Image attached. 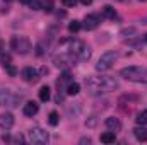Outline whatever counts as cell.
<instances>
[{
    "mask_svg": "<svg viewBox=\"0 0 147 145\" xmlns=\"http://www.w3.org/2000/svg\"><path fill=\"white\" fill-rule=\"evenodd\" d=\"M144 39H146V43H147V34H146V38H144Z\"/></svg>",
    "mask_w": 147,
    "mask_h": 145,
    "instance_id": "obj_32",
    "label": "cell"
},
{
    "mask_svg": "<svg viewBox=\"0 0 147 145\" xmlns=\"http://www.w3.org/2000/svg\"><path fill=\"white\" fill-rule=\"evenodd\" d=\"M96 123H98L96 116H91V118H87V119H86V126H87V128H94V126H96Z\"/></svg>",
    "mask_w": 147,
    "mask_h": 145,
    "instance_id": "obj_24",
    "label": "cell"
},
{
    "mask_svg": "<svg viewBox=\"0 0 147 145\" xmlns=\"http://www.w3.org/2000/svg\"><path fill=\"white\" fill-rule=\"evenodd\" d=\"M77 58H79V60H84V62H86V60H89V58H91V50H89L87 46H84V48H82V51L79 53V56H77Z\"/></svg>",
    "mask_w": 147,
    "mask_h": 145,
    "instance_id": "obj_19",
    "label": "cell"
},
{
    "mask_svg": "<svg viewBox=\"0 0 147 145\" xmlns=\"http://www.w3.org/2000/svg\"><path fill=\"white\" fill-rule=\"evenodd\" d=\"M80 3H82V5H91L92 0H80Z\"/></svg>",
    "mask_w": 147,
    "mask_h": 145,
    "instance_id": "obj_29",
    "label": "cell"
},
{
    "mask_svg": "<svg viewBox=\"0 0 147 145\" xmlns=\"http://www.w3.org/2000/svg\"><path fill=\"white\" fill-rule=\"evenodd\" d=\"M21 99L22 97L17 96V94H14L10 89H2L0 91V106H10V108H14V106H19Z\"/></svg>",
    "mask_w": 147,
    "mask_h": 145,
    "instance_id": "obj_5",
    "label": "cell"
},
{
    "mask_svg": "<svg viewBox=\"0 0 147 145\" xmlns=\"http://www.w3.org/2000/svg\"><path fill=\"white\" fill-rule=\"evenodd\" d=\"M84 46H86V44H84L82 41H72V43H70V53L75 55V56H79V53L82 51Z\"/></svg>",
    "mask_w": 147,
    "mask_h": 145,
    "instance_id": "obj_15",
    "label": "cell"
},
{
    "mask_svg": "<svg viewBox=\"0 0 147 145\" xmlns=\"http://www.w3.org/2000/svg\"><path fill=\"white\" fill-rule=\"evenodd\" d=\"M86 87L89 92L92 94H99V92H111L115 89L120 87L118 80H115L113 77H89L86 79Z\"/></svg>",
    "mask_w": 147,
    "mask_h": 145,
    "instance_id": "obj_1",
    "label": "cell"
},
{
    "mask_svg": "<svg viewBox=\"0 0 147 145\" xmlns=\"http://www.w3.org/2000/svg\"><path fill=\"white\" fill-rule=\"evenodd\" d=\"M134 135L139 142H147V128L144 125H139L135 130H134Z\"/></svg>",
    "mask_w": 147,
    "mask_h": 145,
    "instance_id": "obj_12",
    "label": "cell"
},
{
    "mask_svg": "<svg viewBox=\"0 0 147 145\" xmlns=\"http://www.w3.org/2000/svg\"><path fill=\"white\" fill-rule=\"evenodd\" d=\"M103 15H105L106 19H115V17H116V12H115V9H113L111 5H105V7H103Z\"/></svg>",
    "mask_w": 147,
    "mask_h": 145,
    "instance_id": "obj_17",
    "label": "cell"
},
{
    "mask_svg": "<svg viewBox=\"0 0 147 145\" xmlns=\"http://www.w3.org/2000/svg\"><path fill=\"white\" fill-rule=\"evenodd\" d=\"M79 91H80V85H79L77 82H70V84L67 85V94H69V96H75V94H79Z\"/></svg>",
    "mask_w": 147,
    "mask_h": 145,
    "instance_id": "obj_18",
    "label": "cell"
},
{
    "mask_svg": "<svg viewBox=\"0 0 147 145\" xmlns=\"http://www.w3.org/2000/svg\"><path fill=\"white\" fill-rule=\"evenodd\" d=\"M140 2H146V0H140Z\"/></svg>",
    "mask_w": 147,
    "mask_h": 145,
    "instance_id": "obj_34",
    "label": "cell"
},
{
    "mask_svg": "<svg viewBox=\"0 0 147 145\" xmlns=\"http://www.w3.org/2000/svg\"><path fill=\"white\" fill-rule=\"evenodd\" d=\"M5 68H7V72H9V75H10V77H14V75L17 73V70H16V67H14L12 63H9V65H5Z\"/></svg>",
    "mask_w": 147,
    "mask_h": 145,
    "instance_id": "obj_25",
    "label": "cell"
},
{
    "mask_svg": "<svg viewBox=\"0 0 147 145\" xmlns=\"http://www.w3.org/2000/svg\"><path fill=\"white\" fill-rule=\"evenodd\" d=\"M12 126H14V114L12 113H2L0 114V128L10 130Z\"/></svg>",
    "mask_w": 147,
    "mask_h": 145,
    "instance_id": "obj_8",
    "label": "cell"
},
{
    "mask_svg": "<svg viewBox=\"0 0 147 145\" xmlns=\"http://www.w3.org/2000/svg\"><path fill=\"white\" fill-rule=\"evenodd\" d=\"M2 50H3V43L0 41V53H2Z\"/></svg>",
    "mask_w": 147,
    "mask_h": 145,
    "instance_id": "obj_31",
    "label": "cell"
},
{
    "mask_svg": "<svg viewBox=\"0 0 147 145\" xmlns=\"http://www.w3.org/2000/svg\"><path fill=\"white\" fill-rule=\"evenodd\" d=\"M134 34H137V29L135 28H125V29H121L120 31V36H123V38H130V36H134Z\"/></svg>",
    "mask_w": 147,
    "mask_h": 145,
    "instance_id": "obj_21",
    "label": "cell"
},
{
    "mask_svg": "<svg viewBox=\"0 0 147 145\" xmlns=\"http://www.w3.org/2000/svg\"><path fill=\"white\" fill-rule=\"evenodd\" d=\"M10 46H12V50H14L16 53L26 55V53H29V50H31V41L24 36H14L12 41H10Z\"/></svg>",
    "mask_w": 147,
    "mask_h": 145,
    "instance_id": "obj_4",
    "label": "cell"
},
{
    "mask_svg": "<svg viewBox=\"0 0 147 145\" xmlns=\"http://www.w3.org/2000/svg\"><path fill=\"white\" fill-rule=\"evenodd\" d=\"M5 2H10V0H5Z\"/></svg>",
    "mask_w": 147,
    "mask_h": 145,
    "instance_id": "obj_33",
    "label": "cell"
},
{
    "mask_svg": "<svg viewBox=\"0 0 147 145\" xmlns=\"http://www.w3.org/2000/svg\"><path fill=\"white\" fill-rule=\"evenodd\" d=\"M120 75L130 82H137V84H147V68L144 67H127L121 68Z\"/></svg>",
    "mask_w": 147,
    "mask_h": 145,
    "instance_id": "obj_2",
    "label": "cell"
},
{
    "mask_svg": "<svg viewBox=\"0 0 147 145\" xmlns=\"http://www.w3.org/2000/svg\"><path fill=\"white\" fill-rule=\"evenodd\" d=\"M98 26H99V17H98L96 14H89V15L84 17V28H86L87 31H92V29H96Z\"/></svg>",
    "mask_w": 147,
    "mask_h": 145,
    "instance_id": "obj_9",
    "label": "cell"
},
{
    "mask_svg": "<svg viewBox=\"0 0 147 145\" xmlns=\"http://www.w3.org/2000/svg\"><path fill=\"white\" fill-rule=\"evenodd\" d=\"M38 104L34 103V101H28L26 104H24V108H22V113L26 114V116H29V118H33L34 114L38 113Z\"/></svg>",
    "mask_w": 147,
    "mask_h": 145,
    "instance_id": "obj_11",
    "label": "cell"
},
{
    "mask_svg": "<svg viewBox=\"0 0 147 145\" xmlns=\"http://www.w3.org/2000/svg\"><path fill=\"white\" fill-rule=\"evenodd\" d=\"M50 97H51L50 87H48V85H43V87L39 89V99H41L43 103H46V101H50Z\"/></svg>",
    "mask_w": 147,
    "mask_h": 145,
    "instance_id": "obj_16",
    "label": "cell"
},
{
    "mask_svg": "<svg viewBox=\"0 0 147 145\" xmlns=\"http://www.w3.org/2000/svg\"><path fill=\"white\" fill-rule=\"evenodd\" d=\"M106 126L111 132H120L121 130V123H120L118 118H106Z\"/></svg>",
    "mask_w": 147,
    "mask_h": 145,
    "instance_id": "obj_13",
    "label": "cell"
},
{
    "mask_svg": "<svg viewBox=\"0 0 147 145\" xmlns=\"http://www.w3.org/2000/svg\"><path fill=\"white\" fill-rule=\"evenodd\" d=\"M2 63H3V67L9 65L10 63V55H2Z\"/></svg>",
    "mask_w": 147,
    "mask_h": 145,
    "instance_id": "obj_26",
    "label": "cell"
},
{
    "mask_svg": "<svg viewBox=\"0 0 147 145\" xmlns=\"http://www.w3.org/2000/svg\"><path fill=\"white\" fill-rule=\"evenodd\" d=\"M48 121H50V125H51V126H57V125H58V121H60V118H58V113H57V111H51V113H50V118H48Z\"/></svg>",
    "mask_w": 147,
    "mask_h": 145,
    "instance_id": "obj_22",
    "label": "cell"
},
{
    "mask_svg": "<svg viewBox=\"0 0 147 145\" xmlns=\"http://www.w3.org/2000/svg\"><path fill=\"white\" fill-rule=\"evenodd\" d=\"M21 77H22L26 82H36L38 79H39L36 68H33V67H26V68L21 72Z\"/></svg>",
    "mask_w": 147,
    "mask_h": 145,
    "instance_id": "obj_10",
    "label": "cell"
},
{
    "mask_svg": "<svg viewBox=\"0 0 147 145\" xmlns=\"http://www.w3.org/2000/svg\"><path fill=\"white\" fill-rule=\"evenodd\" d=\"M62 2H63V5H67V7H72V5L77 3V0H62Z\"/></svg>",
    "mask_w": 147,
    "mask_h": 145,
    "instance_id": "obj_27",
    "label": "cell"
},
{
    "mask_svg": "<svg viewBox=\"0 0 147 145\" xmlns=\"http://www.w3.org/2000/svg\"><path fill=\"white\" fill-rule=\"evenodd\" d=\"M28 137H29V142H33V144H46L48 138H50L48 133H46L43 128H39V126L31 128L29 133H28Z\"/></svg>",
    "mask_w": 147,
    "mask_h": 145,
    "instance_id": "obj_7",
    "label": "cell"
},
{
    "mask_svg": "<svg viewBox=\"0 0 147 145\" xmlns=\"http://www.w3.org/2000/svg\"><path fill=\"white\" fill-rule=\"evenodd\" d=\"M75 60H77V56L69 51V53H60V55H57V56L53 58V63H55V67H58V68H67V67L75 65Z\"/></svg>",
    "mask_w": 147,
    "mask_h": 145,
    "instance_id": "obj_6",
    "label": "cell"
},
{
    "mask_svg": "<svg viewBox=\"0 0 147 145\" xmlns=\"http://www.w3.org/2000/svg\"><path fill=\"white\" fill-rule=\"evenodd\" d=\"M19 2H21V3H29L31 0H19Z\"/></svg>",
    "mask_w": 147,
    "mask_h": 145,
    "instance_id": "obj_30",
    "label": "cell"
},
{
    "mask_svg": "<svg viewBox=\"0 0 147 145\" xmlns=\"http://www.w3.org/2000/svg\"><path fill=\"white\" fill-rule=\"evenodd\" d=\"M79 144H91V138H89V137H87V138H80V140H79Z\"/></svg>",
    "mask_w": 147,
    "mask_h": 145,
    "instance_id": "obj_28",
    "label": "cell"
},
{
    "mask_svg": "<svg viewBox=\"0 0 147 145\" xmlns=\"http://www.w3.org/2000/svg\"><path fill=\"white\" fill-rule=\"evenodd\" d=\"M135 121H137L139 125H146V123H147V109H144V111H140V113L137 114Z\"/></svg>",
    "mask_w": 147,
    "mask_h": 145,
    "instance_id": "obj_20",
    "label": "cell"
},
{
    "mask_svg": "<svg viewBox=\"0 0 147 145\" xmlns=\"http://www.w3.org/2000/svg\"><path fill=\"white\" fill-rule=\"evenodd\" d=\"M116 58H118V55H116L115 51H106V53L101 55V58L98 60L96 70H98V72H106V70H110L111 67H113V63L116 62Z\"/></svg>",
    "mask_w": 147,
    "mask_h": 145,
    "instance_id": "obj_3",
    "label": "cell"
},
{
    "mask_svg": "<svg viewBox=\"0 0 147 145\" xmlns=\"http://www.w3.org/2000/svg\"><path fill=\"white\" fill-rule=\"evenodd\" d=\"M99 140L103 142V144L110 145V144H115V140H116V135H115V132H105V133H101V137H99Z\"/></svg>",
    "mask_w": 147,
    "mask_h": 145,
    "instance_id": "obj_14",
    "label": "cell"
},
{
    "mask_svg": "<svg viewBox=\"0 0 147 145\" xmlns=\"http://www.w3.org/2000/svg\"><path fill=\"white\" fill-rule=\"evenodd\" d=\"M80 28H82V24H80L79 21H72V22L69 24V31H70V33H79Z\"/></svg>",
    "mask_w": 147,
    "mask_h": 145,
    "instance_id": "obj_23",
    "label": "cell"
}]
</instances>
